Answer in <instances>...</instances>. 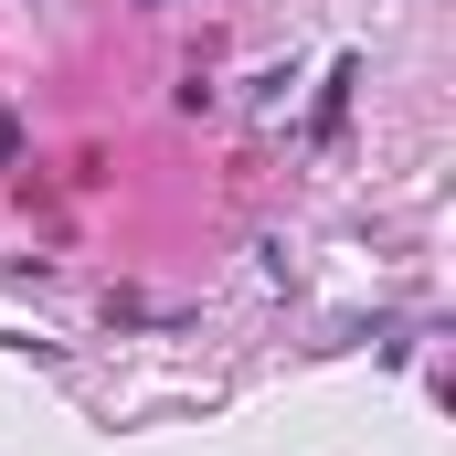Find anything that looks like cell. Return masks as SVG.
Here are the masks:
<instances>
[{
  "label": "cell",
  "instance_id": "cell-1",
  "mask_svg": "<svg viewBox=\"0 0 456 456\" xmlns=\"http://www.w3.org/2000/svg\"><path fill=\"white\" fill-rule=\"evenodd\" d=\"M11 159H21V127H11V117H0V170H11Z\"/></svg>",
  "mask_w": 456,
  "mask_h": 456
},
{
  "label": "cell",
  "instance_id": "cell-2",
  "mask_svg": "<svg viewBox=\"0 0 456 456\" xmlns=\"http://www.w3.org/2000/svg\"><path fill=\"white\" fill-rule=\"evenodd\" d=\"M149 11H170V0H149Z\"/></svg>",
  "mask_w": 456,
  "mask_h": 456
}]
</instances>
